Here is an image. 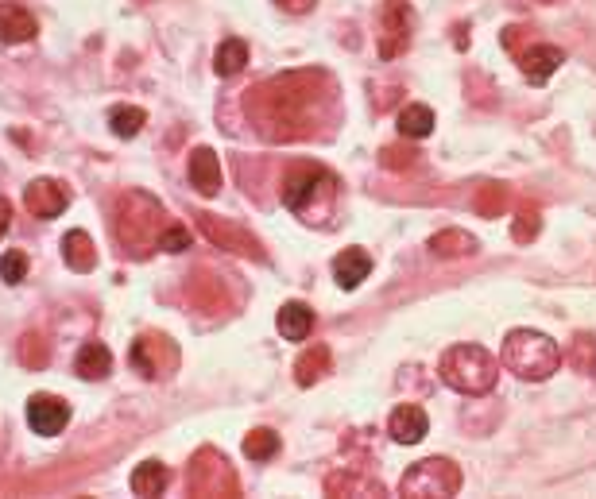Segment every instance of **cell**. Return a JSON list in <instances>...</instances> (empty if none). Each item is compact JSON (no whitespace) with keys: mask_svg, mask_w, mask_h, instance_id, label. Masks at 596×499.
<instances>
[{"mask_svg":"<svg viewBox=\"0 0 596 499\" xmlns=\"http://www.w3.org/2000/svg\"><path fill=\"white\" fill-rule=\"evenodd\" d=\"M329 93V78L318 70H298V74H279L271 82L248 89L244 109L256 132L271 144H287L306 136L302 124H310L314 105Z\"/></svg>","mask_w":596,"mask_h":499,"instance_id":"obj_1","label":"cell"},{"mask_svg":"<svg viewBox=\"0 0 596 499\" xmlns=\"http://www.w3.org/2000/svg\"><path fill=\"white\" fill-rule=\"evenodd\" d=\"M337 202V178L322 163L298 159L283 175V206L298 213L306 225H326Z\"/></svg>","mask_w":596,"mask_h":499,"instance_id":"obj_2","label":"cell"},{"mask_svg":"<svg viewBox=\"0 0 596 499\" xmlns=\"http://www.w3.org/2000/svg\"><path fill=\"white\" fill-rule=\"evenodd\" d=\"M167 229V213L159 198L148 190H128L117 206V240L128 248V256H148L159 244V233Z\"/></svg>","mask_w":596,"mask_h":499,"instance_id":"obj_3","label":"cell"},{"mask_svg":"<svg viewBox=\"0 0 596 499\" xmlns=\"http://www.w3.org/2000/svg\"><path fill=\"white\" fill-rule=\"evenodd\" d=\"M500 360H504V368L511 376L538 383V380H550V376L558 372L562 349H558L554 337H546V333H538V329H511Z\"/></svg>","mask_w":596,"mask_h":499,"instance_id":"obj_4","label":"cell"},{"mask_svg":"<svg viewBox=\"0 0 596 499\" xmlns=\"http://www.w3.org/2000/svg\"><path fill=\"white\" fill-rule=\"evenodd\" d=\"M442 383L461 391V395H488L496 387V356L480 345H453L442 353Z\"/></svg>","mask_w":596,"mask_h":499,"instance_id":"obj_5","label":"cell"},{"mask_svg":"<svg viewBox=\"0 0 596 499\" xmlns=\"http://www.w3.org/2000/svg\"><path fill=\"white\" fill-rule=\"evenodd\" d=\"M461 492V469L446 457H426L403 472L399 480V496L407 499H446Z\"/></svg>","mask_w":596,"mask_h":499,"instance_id":"obj_6","label":"cell"},{"mask_svg":"<svg viewBox=\"0 0 596 499\" xmlns=\"http://www.w3.org/2000/svg\"><path fill=\"white\" fill-rule=\"evenodd\" d=\"M190 496H240V480L233 465L217 449H198L186 472Z\"/></svg>","mask_w":596,"mask_h":499,"instance_id":"obj_7","label":"cell"},{"mask_svg":"<svg viewBox=\"0 0 596 499\" xmlns=\"http://www.w3.org/2000/svg\"><path fill=\"white\" fill-rule=\"evenodd\" d=\"M376 35H380V59L391 62L407 55L415 39V8L407 0H384L376 16Z\"/></svg>","mask_w":596,"mask_h":499,"instance_id":"obj_8","label":"cell"},{"mask_svg":"<svg viewBox=\"0 0 596 499\" xmlns=\"http://www.w3.org/2000/svg\"><path fill=\"white\" fill-rule=\"evenodd\" d=\"M132 368L144 376V380H163L179 368V345L167 337V333H140L132 341Z\"/></svg>","mask_w":596,"mask_h":499,"instance_id":"obj_9","label":"cell"},{"mask_svg":"<svg viewBox=\"0 0 596 499\" xmlns=\"http://www.w3.org/2000/svg\"><path fill=\"white\" fill-rule=\"evenodd\" d=\"M198 217V233L206 236L213 248H221V252H237L244 260H252V264H264L268 256H264V248H260V240L252 233H244L240 225L233 221H225V217H217V213H194Z\"/></svg>","mask_w":596,"mask_h":499,"instance_id":"obj_10","label":"cell"},{"mask_svg":"<svg viewBox=\"0 0 596 499\" xmlns=\"http://www.w3.org/2000/svg\"><path fill=\"white\" fill-rule=\"evenodd\" d=\"M66 422H70V407L62 403L59 395H31L28 399V426L35 434H43V438H55L66 430Z\"/></svg>","mask_w":596,"mask_h":499,"instance_id":"obj_11","label":"cell"},{"mask_svg":"<svg viewBox=\"0 0 596 499\" xmlns=\"http://www.w3.org/2000/svg\"><path fill=\"white\" fill-rule=\"evenodd\" d=\"M24 206H28L31 217L51 221V217H59L62 209L70 206V190L62 182H55V178H35L24 190Z\"/></svg>","mask_w":596,"mask_h":499,"instance_id":"obj_12","label":"cell"},{"mask_svg":"<svg viewBox=\"0 0 596 499\" xmlns=\"http://www.w3.org/2000/svg\"><path fill=\"white\" fill-rule=\"evenodd\" d=\"M562 62H566L562 47H554V43H531V47L519 55V70H523V78H527L531 86H546V78H550Z\"/></svg>","mask_w":596,"mask_h":499,"instance_id":"obj_13","label":"cell"},{"mask_svg":"<svg viewBox=\"0 0 596 499\" xmlns=\"http://www.w3.org/2000/svg\"><path fill=\"white\" fill-rule=\"evenodd\" d=\"M426 430H430V418H426V411L415 407V403L395 407L388 418V434L391 441H399V445H418V441L426 438Z\"/></svg>","mask_w":596,"mask_h":499,"instance_id":"obj_14","label":"cell"},{"mask_svg":"<svg viewBox=\"0 0 596 499\" xmlns=\"http://www.w3.org/2000/svg\"><path fill=\"white\" fill-rule=\"evenodd\" d=\"M190 306L198 310V314H206V310H225L229 306V291L221 287V279L206 271V267H198L194 275H190Z\"/></svg>","mask_w":596,"mask_h":499,"instance_id":"obj_15","label":"cell"},{"mask_svg":"<svg viewBox=\"0 0 596 499\" xmlns=\"http://www.w3.org/2000/svg\"><path fill=\"white\" fill-rule=\"evenodd\" d=\"M35 31H39V24L20 0L0 4V43H31Z\"/></svg>","mask_w":596,"mask_h":499,"instance_id":"obj_16","label":"cell"},{"mask_svg":"<svg viewBox=\"0 0 596 499\" xmlns=\"http://www.w3.org/2000/svg\"><path fill=\"white\" fill-rule=\"evenodd\" d=\"M190 186L206 198H213L221 190V163H217L213 147H194L190 151Z\"/></svg>","mask_w":596,"mask_h":499,"instance_id":"obj_17","label":"cell"},{"mask_svg":"<svg viewBox=\"0 0 596 499\" xmlns=\"http://www.w3.org/2000/svg\"><path fill=\"white\" fill-rule=\"evenodd\" d=\"M368 275H372V256H368L364 248H345V252H337V260H333V279H337V287L357 291Z\"/></svg>","mask_w":596,"mask_h":499,"instance_id":"obj_18","label":"cell"},{"mask_svg":"<svg viewBox=\"0 0 596 499\" xmlns=\"http://www.w3.org/2000/svg\"><path fill=\"white\" fill-rule=\"evenodd\" d=\"M329 496H388V488L372 476H364L360 469H337L333 476H326Z\"/></svg>","mask_w":596,"mask_h":499,"instance_id":"obj_19","label":"cell"},{"mask_svg":"<svg viewBox=\"0 0 596 499\" xmlns=\"http://www.w3.org/2000/svg\"><path fill=\"white\" fill-rule=\"evenodd\" d=\"M438 260H461V256H477V236L465 233V229H442V233L430 236V244H426Z\"/></svg>","mask_w":596,"mask_h":499,"instance_id":"obj_20","label":"cell"},{"mask_svg":"<svg viewBox=\"0 0 596 499\" xmlns=\"http://www.w3.org/2000/svg\"><path fill=\"white\" fill-rule=\"evenodd\" d=\"M310 333H314V310L306 302H283V310H279V337L306 341Z\"/></svg>","mask_w":596,"mask_h":499,"instance_id":"obj_21","label":"cell"},{"mask_svg":"<svg viewBox=\"0 0 596 499\" xmlns=\"http://www.w3.org/2000/svg\"><path fill=\"white\" fill-rule=\"evenodd\" d=\"M74 368H78L82 380H105L113 372V353L101 341H86L74 356Z\"/></svg>","mask_w":596,"mask_h":499,"instance_id":"obj_22","label":"cell"},{"mask_svg":"<svg viewBox=\"0 0 596 499\" xmlns=\"http://www.w3.org/2000/svg\"><path fill=\"white\" fill-rule=\"evenodd\" d=\"M62 260L70 271H93L97 267V248H93L90 233L74 229V233L62 236Z\"/></svg>","mask_w":596,"mask_h":499,"instance_id":"obj_23","label":"cell"},{"mask_svg":"<svg viewBox=\"0 0 596 499\" xmlns=\"http://www.w3.org/2000/svg\"><path fill=\"white\" fill-rule=\"evenodd\" d=\"M329 368H333V356H329V349H326V345H314V349H306V353L298 356L295 383H298V387H314V383L326 376Z\"/></svg>","mask_w":596,"mask_h":499,"instance_id":"obj_24","label":"cell"},{"mask_svg":"<svg viewBox=\"0 0 596 499\" xmlns=\"http://www.w3.org/2000/svg\"><path fill=\"white\" fill-rule=\"evenodd\" d=\"M167 480H171L167 465L144 461V465H136V472H132V492H136V496H163Z\"/></svg>","mask_w":596,"mask_h":499,"instance_id":"obj_25","label":"cell"},{"mask_svg":"<svg viewBox=\"0 0 596 499\" xmlns=\"http://www.w3.org/2000/svg\"><path fill=\"white\" fill-rule=\"evenodd\" d=\"M248 66V43L244 39H225L221 47H217V55H213V70L221 74V78H233Z\"/></svg>","mask_w":596,"mask_h":499,"instance_id":"obj_26","label":"cell"},{"mask_svg":"<svg viewBox=\"0 0 596 499\" xmlns=\"http://www.w3.org/2000/svg\"><path fill=\"white\" fill-rule=\"evenodd\" d=\"M399 132H403L407 140H422V136H430V132H434V109H430V105H422V101L407 105V109L399 113Z\"/></svg>","mask_w":596,"mask_h":499,"instance_id":"obj_27","label":"cell"},{"mask_svg":"<svg viewBox=\"0 0 596 499\" xmlns=\"http://www.w3.org/2000/svg\"><path fill=\"white\" fill-rule=\"evenodd\" d=\"M473 209H477L480 217H500L507 209V186L504 182H484L477 190V198H473Z\"/></svg>","mask_w":596,"mask_h":499,"instance_id":"obj_28","label":"cell"},{"mask_svg":"<svg viewBox=\"0 0 596 499\" xmlns=\"http://www.w3.org/2000/svg\"><path fill=\"white\" fill-rule=\"evenodd\" d=\"M20 364H24L28 372H43V368L51 364V341H43L39 333H28V337L20 341Z\"/></svg>","mask_w":596,"mask_h":499,"instance_id":"obj_29","label":"cell"},{"mask_svg":"<svg viewBox=\"0 0 596 499\" xmlns=\"http://www.w3.org/2000/svg\"><path fill=\"white\" fill-rule=\"evenodd\" d=\"M244 457L248 461H268L279 453V434L275 430H252V434H244Z\"/></svg>","mask_w":596,"mask_h":499,"instance_id":"obj_30","label":"cell"},{"mask_svg":"<svg viewBox=\"0 0 596 499\" xmlns=\"http://www.w3.org/2000/svg\"><path fill=\"white\" fill-rule=\"evenodd\" d=\"M109 124H113L117 136L132 140V136L144 128V109H136V105H117V109L109 113Z\"/></svg>","mask_w":596,"mask_h":499,"instance_id":"obj_31","label":"cell"},{"mask_svg":"<svg viewBox=\"0 0 596 499\" xmlns=\"http://www.w3.org/2000/svg\"><path fill=\"white\" fill-rule=\"evenodd\" d=\"M538 229H542V213H538V206H523L519 213H515L511 240H515V244H531V240L538 236Z\"/></svg>","mask_w":596,"mask_h":499,"instance_id":"obj_32","label":"cell"},{"mask_svg":"<svg viewBox=\"0 0 596 499\" xmlns=\"http://www.w3.org/2000/svg\"><path fill=\"white\" fill-rule=\"evenodd\" d=\"M415 163H418V151L411 144H395L380 151V167H388V171H411Z\"/></svg>","mask_w":596,"mask_h":499,"instance_id":"obj_33","label":"cell"},{"mask_svg":"<svg viewBox=\"0 0 596 499\" xmlns=\"http://www.w3.org/2000/svg\"><path fill=\"white\" fill-rule=\"evenodd\" d=\"M24 275H28V256H24L20 248H12V252H4V256H0V279H4V283H12V287H16Z\"/></svg>","mask_w":596,"mask_h":499,"instance_id":"obj_34","label":"cell"},{"mask_svg":"<svg viewBox=\"0 0 596 499\" xmlns=\"http://www.w3.org/2000/svg\"><path fill=\"white\" fill-rule=\"evenodd\" d=\"M569 360H573V368H577V372H593L596 368V341L589 337V333H581V337L573 341Z\"/></svg>","mask_w":596,"mask_h":499,"instance_id":"obj_35","label":"cell"},{"mask_svg":"<svg viewBox=\"0 0 596 499\" xmlns=\"http://www.w3.org/2000/svg\"><path fill=\"white\" fill-rule=\"evenodd\" d=\"M159 248H163V252H186V248H190V233H186L182 225H167V229L159 233Z\"/></svg>","mask_w":596,"mask_h":499,"instance_id":"obj_36","label":"cell"},{"mask_svg":"<svg viewBox=\"0 0 596 499\" xmlns=\"http://www.w3.org/2000/svg\"><path fill=\"white\" fill-rule=\"evenodd\" d=\"M283 12H291V16H302V12H310L314 8V0H275Z\"/></svg>","mask_w":596,"mask_h":499,"instance_id":"obj_37","label":"cell"},{"mask_svg":"<svg viewBox=\"0 0 596 499\" xmlns=\"http://www.w3.org/2000/svg\"><path fill=\"white\" fill-rule=\"evenodd\" d=\"M8 225H12V202L0 198V240H4V233H8Z\"/></svg>","mask_w":596,"mask_h":499,"instance_id":"obj_38","label":"cell"},{"mask_svg":"<svg viewBox=\"0 0 596 499\" xmlns=\"http://www.w3.org/2000/svg\"><path fill=\"white\" fill-rule=\"evenodd\" d=\"M465 24H461V28H457V47H461V51H465V47H469V35H465Z\"/></svg>","mask_w":596,"mask_h":499,"instance_id":"obj_39","label":"cell"},{"mask_svg":"<svg viewBox=\"0 0 596 499\" xmlns=\"http://www.w3.org/2000/svg\"><path fill=\"white\" fill-rule=\"evenodd\" d=\"M542 4H554V0H542Z\"/></svg>","mask_w":596,"mask_h":499,"instance_id":"obj_40","label":"cell"}]
</instances>
